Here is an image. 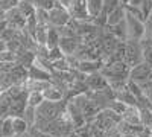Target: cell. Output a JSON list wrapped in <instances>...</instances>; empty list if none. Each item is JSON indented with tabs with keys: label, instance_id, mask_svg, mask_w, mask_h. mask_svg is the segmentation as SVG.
<instances>
[{
	"label": "cell",
	"instance_id": "36",
	"mask_svg": "<svg viewBox=\"0 0 152 137\" xmlns=\"http://www.w3.org/2000/svg\"><path fill=\"white\" fill-rule=\"evenodd\" d=\"M2 122H3V119H0V137H2Z\"/></svg>",
	"mask_w": 152,
	"mask_h": 137
},
{
	"label": "cell",
	"instance_id": "1",
	"mask_svg": "<svg viewBox=\"0 0 152 137\" xmlns=\"http://www.w3.org/2000/svg\"><path fill=\"white\" fill-rule=\"evenodd\" d=\"M125 63L131 69L143 63V52L140 41L128 40L125 43Z\"/></svg>",
	"mask_w": 152,
	"mask_h": 137
},
{
	"label": "cell",
	"instance_id": "18",
	"mask_svg": "<svg viewBox=\"0 0 152 137\" xmlns=\"http://www.w3.org/2000/svg\"><path fill=\"white\" fill-rule=\"evenodd\" d=\"M142 52H143V63L152 66V40H142Z\"/></svg>",
	"mask_w": 152,
	"mask_h": 137
},
{
	"label": "cell",
	"instance_id": "2",
	"mask_svg": "<svg viewBox=\"0 0 152 137\" xmlns=\"http://www.w3.org/2000/svg\"><path fill=\"white\" fill-rule=\"evenodd\" d=\"M125 21H126V31H128V40L142 41L145 38V31H146L145 21L128 14V12H126Z\"/></svg>",
	"mask_w": 152,
	"mask_h": 137
},
{
	"label": "cell",
	"instance_id": "8",
	"mask_svg": "<svg viewBox=\"0 0 152 137\" xmlns=\"http://www.w3.org/2000/svg\"><path fill=\"white\" fill-rule=\"evenodd\" d=\"M123 122H126L128 125L137 127V125H142V120H140V108L138 107H126V110L123 111V114L120 116Z\"/></svg>",
	"mask_w": 152,
	"mask_h": 137
},
{
	"label": "cell",
	"instance_id": "38",
	"mask_svg": "<svg viewBox=\"0 0 152 137\" xmlns=\"http://www.w3.org/2000/svg\"><path fill=\"white\" fill-rule=\"evenodd\" d=\"M123 137H138V136H134V134H129V136H123Z\"/></svg>",
	"mask_w": 152,
	"mask_h": 137
},
{
	"label": "cell",
	"instance_id": "39",
	"mask_svg": "<svg viewBox=\"0 0 152 137\" xmlns=\"http://www.w3.org/2000/svg\"><path fill=\"white\" fill-rule=\"evenodd\" d=\"M149 133H151V136H152V125L149 127Z\"/></svg>",
	"mask_w": 152,
	"mask_h": 137
},
{
	"label": "cell",
	"instance_id": "4",
	"mask_svg": "<svg viewBox=\"0 0 152 137\" xmlns=\"http://www.w3.org/2000/svg\"><path fill=\"white\" fill-rule=\"evenodd\" d=\"M129 81H132L138 85L152 81V66L142 63V64L132 67L131 72H129Z\"/></svg>",
	"mask_w": 152,
	"mask_h": 137
},
{
	"label": "cell",
	"instance_id": "14",
	"mask_svg": "<svg viewBox=\"0 0 152 137\" xmlns=\"http://www.w3.org/2000/svg\"><path fill=\"white\" fill-rule=\"evenodd\" d=\"M116 101H119V102H123L125 105H128V107H131V105H134V107H137V97L128 90V85H126V89H123L122 92H117L116 93Z\"/></svg>",
	"mask_w": 152,
	"mask_h": 137
},
{
	"label": "cell",
	"instance_id": "10",
	"mask_svg": "<svg viewBox=\"0 0 152 137\" xmlns=\"http://www.w3.org/2000/svg\"><path fill=\"white\" fill-rule=\"evenodd\" d=\"M104 63L99 59H93V61H81V64L78 67V72L84 73V75H93V73H97L100 72V69H102Z\"/></svg>",
	"mask_w": 152,
	"mask_h": 137
},
{
	"label": "cell",
	"instance_id": "24",
	"mask_svg": "<svg viewBox=\"0 0 152 137\" xmlns=\"http://www.w3.org/2000/svg\"><path fill=\"white\" fill-rule=\"evenodd\" d=\"M34 6L37 9H43L49 12L56 6V0H34Z\"/></svg>",
	"mask_w": 152,
	"mask_h": 137
},
{
	"label": "cell",
	"instance_id": "6",
	"mask_svg": "<svg viewBox=\"0 0 152 137\" xmlns=\"http://www.w3.org/2000/svg\"><path fill=\"white\" fill-rule=\"evenodd\" d=\"M26 18L21 12L18 11V8L12 9L9 12H6V23L11 29H15V31H23L26 28Z\"/></svg>",
	"mask_w": 152,
	"mask_h": 137
},
{
	"label": "cell",
	"instance_id": "27",
	"mask_svg": "<svg viewBox=\"0 0 152 137\" xmlns=\"http://www.w3.org/2000/svg\"><path fill=\"white\" fill-rule=\"evenodd\" d=\"M18 3H20V0H0V9L5 12H9L12 9H15Z\"/></svg>",
	"mask_w": 152,
	"mask_h": 137
},
{
	"label": "cell",
	"instance_id": "29",
	"mask_svg": "<svg viewBox=\"0 0 152 137\" xmlns=\"http://www.w3.org/2000/svg\"><path fill=\"white\" fill-rule=\"evenodd\" d=\"M0 63H15V53L11 51H5L0 53Z\"/></svg>",
	"mask_w": 152,
	"mask_h": 137
},
{
	"label": "cell",
	"instance_id": "37",
	"mask_svg": "<svg viewBox=\"0 0 152 137\" xmlns=\"http://www.w3.org/2000/svg\"><path fill=\"white\" fill-rule=\"evenodd\" d=\"M20 2H29V3H34V0H20Z\"/></svg>",
	"mask_w": 152,
	"mask_h": 137
},
{
	"label": "cell",
	"instance_id": "33",
	"mask_svg": "<svg viewBox=\"0 0 152 137\" xmlns=\"http://www.w3.org/2000/svg\"><path fill=\"white\" fill-rule=\"evenodd\" d=\"M138 137H152V136H151V133H149V128H145L140 134H138Z\"/></svg>",
	"mask_w": 152,
	"mask_h": 137
},
{
	"label": "cell",
	"instance_id": "23",
	"mask_svg": "<svg viewBox=\"0 0 152 137\" xmlns=\"http://www.w3.org/2000/svg\"><path fill=\"white\" fill-rule=\"evenodd\" d=\"M140 120L145 128L152 125V107L151 108H140Z\"/></svg>",
	"mask_w": 152,
	"mask_h": 137
},
{
	"label": "cell",
	"instance_id": "5",
	"mask_svg": "<svg viewBox=\"0 0 152 137\" xmlns=\"http://www.w3.org/2000/svg\"><path fill=\"white\" fill-rule=\"evenodd\" d=\"M85 82H87V87H88V90H90V92H102V90H107L110 87L107 78L100 72L93 73V75H88Z\"/></svg>",
	"mask_w": 152,
	"mask_h": 137
},
{
	"label": "cell",
	"instance_id": "35",
	"mask_svg": "<svg viewBox=\"0 0 152 137\" xmlns=\"http://www.w3.org/2000/svg\"><path fill=\"white\" fill-rule=\"evenodd\" d=\"M5 20H6V12L0 9V23H2V21H5Z\"/></svg>",
	"mask_w": 152,
	"mask_h": 137
},
{
	"label": "cell",
	"instance_id": "12",
	"mask_svg": "<svg viewBox=\"0 0 152 137\" xmlns=\"http://www.w3.org/2000/svg\"><path fill=\"white\" fill-rule=\"evenodd\" d=\"M87 11L90 18L94 21L104 12V0H87Z\"/></svg>",
	"mask_w": 152,
	"mask_h": 137
},
{
	"label": "cell",
	"instance_id": "13",
	"mask_svg": "<svg viewBox=\"0 0 152 137\" xmlns=\"http://www.w3.org/2000/svg\"><path fill=\"white\" fill-rule=\"evenodd\" d=\"M50 81H37V79H28L24 87H26L28 93H32V92H38V93H43L44 90H47L50 87Z\"/></svg>",
	"mask_w": 152,
	"mask_h": 137
},
{
	"label": "cell",
	"instance_id": "32",
	"mask_svg": "<svg viewBox=\"0 0 152 137\" xmlns=\"http://www.w3.org/2000/svg\"><path fill=\"white\" fill-rule=\"evenodd\" d=\"M145 2H146V0H129L128 6H132V8H138V9H140V8L145 5Z\"/></svg>",
	"mask_w": 152,
	"mask_h": 137
},
{
	"label": "cell",
	"instance_id": "17",
	"mask_svg": "<svg viewBox=\"0 0 152 137\" xmlns=\"http://www.w3.org/2000/svg\"><path fill=\"white\" fill-rule=\"evenodd\" d=\"M59 41H61V35L58 34L56 28L50 26L49 28V34H47V43H46V47L49 49H55V47H59Z\"/></svg>",
	"mask_w": 152,
	"mask_h": 137
},
{
	"label": "cell",
	"instance_id": "7",
	"mask_svg": "<svg viewBox=\"0 0 152 137\" xmlns=\"http://www.w3.org/2000/svg\"><path fill=\"white\" fill-rule=\"evenodd\" d=\"M82 43V38L81 37H70V38H61L59 41V49L62 51L66 56L69 55H75L76 51H78V47L81 46Z\"/></svg>",
	"mask_w": 152,
	"mask_h": 137
},
{
	"label": "cell",
	"instance_id": "20",
	"mask_svg": "<svg viewBox=\"0 0 152 137\" xmlns=\"http://www.w3.org/2000/svg\"><path fill=\"white\" fill-rule=\"evenodd\" d=\"M43 102H44V96H43V93L32 92V93H29V95H28V105H29V107L38 108Z\"/></svg>",
	"mask_w": 152,
	"mask_h": 137
},
{
	"label": "cell",
	"instance_id": "31",
	"mask_svg": "<svg viewBox=\"0 0 152 137\" xmlns=\"http://www.w3.org/2000/svg\"><path fill=\"white\" fill-rule=\"evenodd\" d=\"M105 137H123V134L119 131L117 127H113L108 131H105Z\"/></svg>",
	"mask_w": 152,
	"mask_h": 137
},
{
	"label": "cell",
	"instance_id": "34",
	"mask_svg": "<svg viewBox=\"0 0 152 137\" xmlns=\"http://www.w3.org/2000/svg\"><path fill=\"white\" fill-rule=\"evenodd\" d=\"M5 51H8V49H6V41L0 40V53H2V52H5Z\"/></svg>",
	"mask_w": 152,
	"mask_h": 137
},
{
	"label": "cell",
	"instance_id": "11",
	"mask_svg": "<svg viewBox=\"0 0 152 137\" xmlns=\"http://www.w3.org/2000/svg\"><path fill=\"white\" fill-rule=\"evenodd\" d=\"M126 17V9L125 6L119 5L114 11H111L108 14V18H107V26H116V24H119L120 21H123Z\"/></svg>",
	"mask_w": 152,
	"mask_h": 137
},
{
	"label": "cell",
	"instance_id": "16",
	"mask_svg": "<svg viewBox=\"0 0 152 137\" xmlns=\"http://www.w3.org/2000/svg\"><path fill=\"white\" fill-rule=\"evenodd\" d=\"M12 125H14V136H24L31 130L28 122L23 117H12Z\"/></svg>",
	"mask_w": 152,
	"mask_h": 137
},
{
	"label": "cell",
	"instance_id": "3",
	"mask_svg": "<svg viewBox=\"0 0 152 137\" xmlns=\"http://www.w3.org/2000/svg\"><path fill=\"white\" fill-rule=\"evenodd\" d=\"M72 21V15L67 8L61 6L59 3H56V6L49 11V24L53 28H61V26H66Z\"/></svg>",
	"mask_w": 152,
	"mask_h": 137
},
{
	"label": "cell",
	"instance_id": "22",
	"mask_svg": "<svg viewBox=\"0 0 152 137\" xmlns=\"http://www.w3.org/2000/svg\"><path fill=\"white\" fill-rule=\"evenodd\" d=\"M2 137H14V125L12 117H5L2 122Z\"/></svg>",
	"mask_w": 152,
	"mask_h": 137
},
{
	"label": "cell",
	"instance_id": "26",
	"mask_svg": "<svg viewBox=\"0 0 152 137\" xmlns=\"http://www.w3.org/2000/svg\"><path fill=\"white\" fill-rule=\"evenodd\" d=\"M35 18L38 24H44V26H50L49 24V12L43 11V9H37L35 12Z\"/></svg>",
	"mask_w": 152,
	"mask_h": 137
},
{
	"label": "cell",
	"instance_id": "9",
	"mask_svg": "<svg viewBox=\"0 0 152 137\" xmlns=\"http://www.w3.org/2000/svg\"><path fill=\"white\" fill-rule=\"evenodd\" d=\"M43 96H44V101L49 102H62L66 99V93L53 84H50L49 89L43 92Z\"/></svg>",
	"mask_w": 152,
	"mask_h": 137
},
{
	"label": "cell",
	"instance_id": "25",
	"mask_svg": "<svg viewBox=\"0 0 152 137\" xmlns=\"http://www.w3.org/2000/svg\"><path fill=\"white\" fill-rule=\"evenodd\" d=\"M52 66H53V72H72V67L69 66L66 56L62 59H58L55 63H52Z\"/></svg>",
	"mask_w": 152,
	"mask_h": 137
},
{
	"label": "cell",
	"instance_id": "30",
	"mask_svg": "<svg viewBox=\"0 0 152 137\" xmlns=\"http://www.w3.org/2000/svg\"><path fill=\"white\" fill-rule=\"evenodd\" d=\"M140 9H142V14H143L145 20H146V18L151 15V12H152V0H146L145 5H143Z\"/></svg>",
	"mask_w": 152,
	"mask_h": 137
},
{
	"label": "cell",
	"instance_id": "21",
	"mask_svg": "<svg viewBox=\"0 0 152 137\" xmlns=\"http://www.w3.org/2000/svg\"><path fill=\"white\" fill-rule=\"evenodd\" d=\"M21 117H23L24 120H26V122H28V125L32 128V127L35 125V120H37V108H34V107H29V105H28Z\"/></svg>",
	"mask_w": 152,
	"mask_h": 137
},
{
	"label": "cell",
	"instance_id": "28",
	"mask_svg": "<svg viewBox=\"0 0 152 137\" xmlns=\"http://www.w3.org/2000/svg\"><path fill=\"white\" fill-rule=\"evenodd\" d=\"M66 55L62 53V51L59 47H55V49H50L49 51V61L50 63H55V61H58V59H62Z\"/></svg>",
	"mask_w": 152,
	"mask_h": 137
},
{
	"label": "cell",
	"instance_id": "19",
	"mask_svg": "<svg viewBox=\"0 0 152 137\" xmlns=\"http://www.w3.org/2000/svg\"><path fill=\"white\" fill-rule=\"evenodd\" d=\"M18 11L21 12V14L24 15V18H31L35 15V12H37V8L34 6V3H29V2H20L18 3Z\"/></svg>",
	"mask_w": 152,
	"mask_h": 137
},
{
	"label": "cell",
	"instance_id": "15",
	"mask_svg": "<svg viewBox=\"0 0 152 137\" xmlns=\"http://www.w3.org/2000/svg\"><path fill=\"white\" fill-rule=\"evenodd\" d=\"M29 79H37V81H50L52 82V73H49L37 66H32L29 70Z\"/></svg>",
	"mask_w": 152,
	"mask_h": 137
}]
</instances>
